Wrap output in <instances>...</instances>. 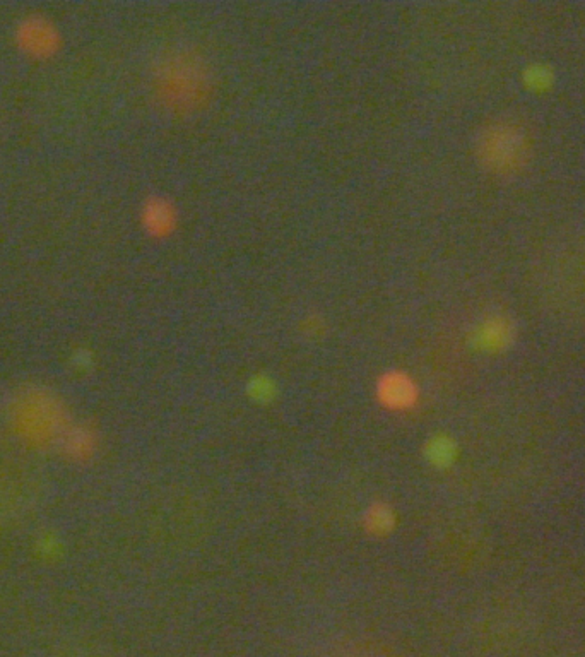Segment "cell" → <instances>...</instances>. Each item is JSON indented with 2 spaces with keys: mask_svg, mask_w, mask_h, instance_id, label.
Instances as JSON below:
<instances>
[{
  "mask_svg": "<svg viewBox=\"0 0 585 657\" xmlns=\"http://www.w3.org/2000/svg\"><path fill=\"white\" fill-rule=\"evenodd\" d=\"M153 84L156 95L170 110L192 112L206 100L209 72L194 50L170 48L154 64Z\"/></svg>",
  "mask_w": 585,
  "mask_h": 657,
  "instance_id": "6da1fadb",
  "label": "cell"
},
{
  "mask_svg": "<svg viewBox=\"0 0 585 657\" xmlns=\"http://www.w3.org/2000/svg\"><path fill=\"white\" fill-rule=\"evenodd\" d=\"M12 43L19 54L35 62L55 59L64 47V36L59 24L47 14L30 12L12 26Z\"/></svg>",
  "mask_w": 585,
  "mask_h": 657,
  "instance_id": "7a4b0ae2",
  "label": "cell"
},
{
  "mask_svg": "<svg viewBox=\"0 0 585 657\" xmlns=\"http://www.w3.org/2000/svg\"><path fill=\"white\" fill-rule=\"evenodd\" d=\"M478 154L493 172H515L527 158L526 137L515 125H490L479 137Z\"/></svg>",
  "mask_w": 585,
  "mask_h": 657,
  "instance_id": "3957f363",
  "label": "cell"
},
{
  "mask_svg": "<svg viewBox=\"0 0 585 657\" xmlns=\"http://www.w3.org/2000/svg\"><path fill=\"white\" fill-rule=\"evenodd\" d=\"M175 211L172 204L161 197H151L142 204L141 223L142 228L153 237H165L172 233L175 226Z\"/></svg>",
  "mask_w": 585,
  "mask_h": 657,
  "instance_id": "277c9868",
  "label": "cell"
},
{
  "mask_svg": "<svg viewBox=\"0 0 585 657\" xmlns=\"http://www.w3.org/2000/svg\"><path fill=\"white\" fill-rule=\"evenodd\" d=\"M380 399L389 408L404 409L414 403V385L402 373H389L379 385Z\"/></svg>",
  "mask_w": 585,
  "mask_h": 657,
  "instance_id": "5b68a950",
  "label": "cell"
},
{
  "mask_svg": "<svg viewBox=\"0 0 585 657\" xmlns=\"http://www.w3.org/2000/svg\"><path fill=\"white\" fill-rule=\"evenodd\" d=\"M512 336L509 322L500 317H491L485 320L481 326H478L474 332V343L478 344L481 350L497 351L505 348Z\"/></svg>",
  "mask_w": 585,
  "mask_h": 657,
  "instance_id": "8992f818",
  "label": "cell"
},
{
  "mask_svg": "<svg viewBox=\"0 0 585 657\" xmlns=\"http://www.w3.org/2000/svg\"><path fill=\"white\" fill-rule=\"evenodd\" d=\"M370 526H372L373 531H384L387 529L390 524V514L387 509H373L372 515H370Z\"/></svg>",
  "mask_w": 585,
  "mask_h": 657,
  "instance_id": "52a82bcc",
  "label": "cell"
},
{
  "mask_svg": "<svg viewBox=\"0 0 585 657\" xmlns=\"http://www.w3.org/2000/svg\"><path fill=\"white\" fill-rule=\"evenodd\" d=\"M450 456H452V447H450L449 442H444V440H438L435 442L432 447V457L433 461L440 462V464H445L449 461Z\"/></svg>",
  "mask_w": 585,
  "mask_h": 657,
  "instance_id": "ba28073f",
  "label": "cell"
}]
</instances>
